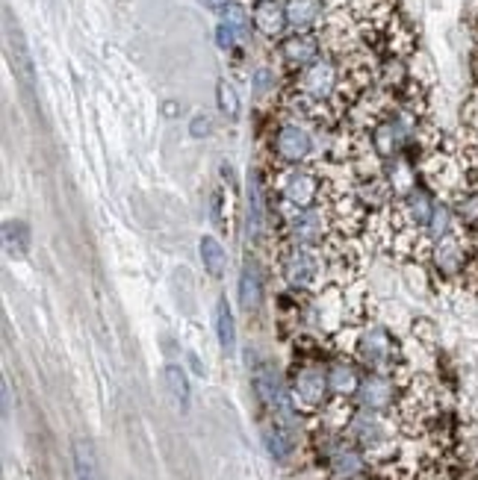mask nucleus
Here are the masks:
<instances>
[{
	"mask_svg": "<svg viewBox=\"0 0 478 480\" xmlns=\"http://www.w3.org/2000/svg\"><path fill=\"white\" fill-rule=\"evenodd\" d=\"M331 195V177L328 165H275L269 174V204H278L284 212L290 209H313L322 207Z\"/></svg>",
	"mask_w": 478,
	"mask_h": 480,
	"instance_id": "f257e3e1",
	"label": "nucleus"
},
{
	"mask_svg": "<svg viewBox=\"0 0 478 480\" xmlns=\"http://www.w3.org/2000/svg\"><path fill=\"white\" fill-rule=\"evenodd\" d=\"M286 383H290V398H293L295 413L307 415V419H316V415L331 404L328 362L322 360V351L319 348L302 351Z\"/></svg>",
	"mask_w": 478,
	"mask_h": 480,
	"instance_id": "f03ea898",
	"label": "nucleus"
},
{
	"mask_svg": "<svg viewBox=\"0 0 478 480\" xmlns=\"http://www.w3.org/2000/svg\"><path fill=\"white\" fill-rule=\"evenodd\" d=\"M278 271H281V280L295 295H313L322 286L331 283L325 253L319 248H307V244H295V242L278 244Z\"/></svg>",
	"mask_w": 478,
	"mask_h": 480,
	"instance_id": "7ed1b4c3",
	"label": "nucleus"
},
{
	"mask_svg": "<svg viewBox=\"0 0 478 480\" xmlns=\"http://www.w3.org/2000/svg\"><path fill=\"white\" fill-rule=\"evenodd\" d=\"M348 354L366 371H378V375H401L405 369V351L399 339L381 324H357Z\"/></svg>",
	"mask_w": 478,
	"mask_h": 480,
	"instance_id": "20e7f679",
	"label": "nucleus"
},
{
	"mask_svg": "<svg viewBox=\"0 0 478 480\" xmlns=\"http://www.w3.org/2000/svg\"><path fill=\"white\" fill-rule=\"evenodd\" d=\"M311 121L295 119V115H284V119L272 127V159L275 165H311L322 163L319 154V138Z\"/></svg>",
	"mask_w": 478,
	"mask_h": 480,
	"instance_id": "39448f33",
	"label": "nucleus"
},
{
	"mask_svg": "<svg viewBox=\"0 0 478 480\" xmlns=\"http://www.w3.org/2000/svg\"><path fill=\"white\" fill-rule=\"evenodd\" d=\"M339 83H343V66H339L337 57H319L316 62H311L307 68H302L299 74L286 77L284 89L299 94L304 101H316V103H334ZM339 112V110H337Z\"/></svg>",
	"mask_w": 478,
	"mask_h": 480,
	"instance_id": "423d86ee",
	"label": "nucleus"
},
{
	"mask_svg": "<svg viewBox=\"0 0 478 480\" xmlns=\"http://www.w3.org/2000/svg\"><path fill=\"white\" fill-rule=\"evenodd\" d=\"M251 387L257 401L263 404V410L269 413V419H281V422H293L295 407L290 398V383H284V378L275 371L272 362H257L251 375Z\"/></svg>",
	"mask_w": 478,
	"mask_h": 480,
	"instance_id": "0eeeda50",
	"label": "nucleus"
},
{
	"mask_svg": "<svg viewBox=\"0 0 478 480\" xmlns=\"http://www.w3.org/2000/svg\"><path fill=\"white\" fill-rule=\"evenodd\" d=\"M401 395H405V383L399 380V375H378V371H366L355 404L364 410L392 415L399 407Z\"/></svg>",
	"mask_w": 478,
	"mask_h": 480,
	"instance_id": "6e6552de",
	"label": "nucleus"
},
{
	"mask_svg": "<svg viewBox=\"0 0 478 480\" xmlns=\"http://www.w3.org/2000/svg\"><path fill=\"white\" fill-rule=\"evenodd\" d=\"M322 41H319V33H286L281 41H275V57H278L284 77H293L302 68H307L311 62H316L322 57Z\"/></svg>",
	"mask_w": 478,
	"mask_h": 480,
	"instance_id": "1a4fd4ad",
	"label": "nucleus"
},
{
	"mask_svg": "<svg viewBox=\"0 0 478 480\" xmlns=\"http://www.w3.org/2000/svg\"><path fill=\"white\" fill-rule=\"evenodd\" d=\"M366 369L352 354H339L328 362V387H331V398L337 401H355L364 383Z\"/></svg>",
	"mask_w": 478,
	"mask_h": 480,
	"instance_id": "9d476101",
	"label": "nucleus"
},
{
	"mask_svg": "<svg viewBox=\"0 0 478 480\" xmlns=\"http://www.w3.org/2000/svg\"><path fill=\"white\" fill-rule=\"evenodd\" d=\"M251 27L254 33L263 36L266 41H281L290 33V21H286L284 0H254L251 4Z\"/></svg>",
	"mask_w": 478,
	"mask_h": 480,
	"instance_id": "9b49d317",
	"label": "nucleus"
},
{
	"mask_svg": "<svg viewBox=\"0 0 478 480\" xmlns=\"http://www.w3.org/2000/svg\"><path fill=\"white\" fill-rule=\"evenodd\" d=\"M284 9L293 33H316L328 15L325 0H284Z\"/></svg>",
	"mask_w": 478,
	"mask_h": 480,
	"instance_id": "f8f14e48",
	"label": "nucleus"
},
{
	"mask_svg": "<svg viewBox=\"0 0 478 480\" xmlns=\"http://www.w3.org/2000/svg\"><path fill=\"white\" fill-rule=\"evenodd\" d=\"M263 442L266 451H269L278 463H286L295 454V436H293V422H281V419H269L263 428Z\"/></svg>",
	"mask_w": 478,
	"mask_h": 480,
	"instance_id": "ddd939ff",
	"label": "nucleus"
},
{
	"mask_svg": "<svg viewBox=\"0 0 478 480\" xmlns=\"http://www.w3.org/2000/svg\"><path fill=\"white\" fill-rule=\"evenodd\" d=\"M458 227L478 242V186H466L449 198Z\"/></svg>",
	"mask_w": 478,
	"mask_h": 480,
	"instance_id": "4468645a",
	"label": "nucleus"
},
{
	"mask_svg": "<svg viewBox=\"0 0 478 480\" xmlns=\"http://www.w3.org/2000/svg\"><path fill=\"white\" fill-rule=\"evenodd\" d=\"M237 295H239V307L246 309V313H257L263 307V298H266V283H263V274L257 269V262H246V269L239 274V286H237Z\"/></svg>",
	"mask_w": 478,
	"mask_h": 480,
	"instance_id": "2eb2a0df",
	"label": "nucleus"
},
{
	"mask_svg": "<svg viewBox=\"0 0 478 480\" xmlns=\"http://www.w3.org/2000/svg\"><path fill=\"white\" fill-rule=\"evenodd\" d=\"M71 460H74V477L77 480H104L98 454L89 440H74L71 445Z\"/></svg>",
	"mask_w": 478,
	"mask_h": 480,
	"instance_id": "dca6fc26",
	"label": "nucleus"
},
{
	"mask_svg": "<svg viewBox=\"0 0 478 480\" xmlns=\"http://www.w3.org/2000/svg\"><path fill=\"white\" fill-rule=\"evenodd\" d=\"M198 253H201V265L212 280H221L228 271V251L216 236H201L198 242Z\"/></svg>",
	"mask_w": 478,
	"mask_h": 480,
	"instance_id": "f3484780",
	"label": "nucleus"
},
{
	"mask_svg": "<svg viewBox=\"0 0 478 480\" xmlns=\"http://www.w3.org/2000/svg\"><path fill=\"white\" fill-rule=\"evenodd\" d=\"M216 336L228 357L237 354V322H233V309L228 304V298H219L216 301Z\"/></svg>",
	"mask_w": 478,
	"mask_h": 480,
	"instance_id": "a211bd4d",
	"label": "nucleus"
},
{
	"mask_svg": "<svg viewBox=\"0 0 478 480\" xmlns=\"http://www.w3.org/2000/svg\"><path fill=\"white\" fill-rule=\"evenodd\" d=\"M163 383L168 395H172V401L177 404L180 410H189V401H193V387H189V378L186 371L175 366V362H168V366L163 369Z\"/></svg>",
	"mask_w": 478,
	"mask_h": 480,
	"instance_id": "6ab92c4d",
	"label": "nucleus"
},
{
	"mask_svg": "<svg viewBox=\"0 0 478 480\" xmlns=\"http://www.w3.org/2000/svg\"><path fill=\"white\" fill-rule=\"evenodd\" d=\"M4 244L13 257H24L30 251V227L24 221H6L4 224Z\"/></svg>",
	"mask_w": 478,
	"mask_h": 480,
	"instance_id": "aec40b11",
	"label": "nucleus"
},
{
	"mask_svg": "<svg viewBox=\"0 0 478 480\" xmlns=\"http://www.w3.org/2000/svg\"><path fill=\"white\" fill-rule=\"evenodd\" d=\"M216 103H219V110L225 119L230 121H237L239 119V112H242V101H239V92L233 83L228 80H219V86H216Z\"/></svg>",
	"mask_w": 478,
	"mask_h": 480,
	"instance_id": "412c9836",
	"label": "nucleus"
},
{
	"mask_svg": "<svg viewBox=\"0 0 478 480\" xmlns=\"http://www.w3.org/2000/svg\"><path fill=\"white\" fill-rule=\"evenodd\" d=\"M461 133L478 136V86L466 92V98L461 103Z\"/></svg>",
	"mask_w": 478,
	"mask_h": 480,
	"instance_id": "4be33fe9",
	"label": "nucleus"
},
{
	"mask_svg": "<svg viewBox=\"0 0 478 480\" xmlns=\"http://www.w3.org/2000/svg\"><path fill=\"white\" fill-rule=\"evenodd\" d=\"M239 41H242L239 30H233L230 24H225V21H219V24H216V45H219L221 50L233 53V50L239 48Z\"/></svg>",
	"mask_w": 478,
	"mask_h": 480,
	"instance_id": "5701e85b",
	"label": "nucleus"
},
{
	"mask_svg": "<svg viewBox=\"0 0 478 480\" xmlns=\"http://www.w3.org/2000/svg\"><path fill=\"white\" fill-rule=\"evenodd\" d=\"M189 133H193L195 138H207L212 133V121L207 119V115H195L193 124H189Z\"/></svg>",
	"mask_w": 478,
	"mask_h": 480,
	"instance_id": "b1692460",
	"label": "nucleus"
},
{
	"mask_svg": "<svg viewBox=\"0 0 478 480\" xmlns=\"http://www.w3.org/2000/svg\"><path fill=\"white\" fill-rule=\"evenodd\" d=\"M198 4L204 6V9H210V13L219 15V13H225V9L233 4V0H198Z\"/></svg>",
	"mask_w": 478,
	"mask_h": 480,
	"instance_id": "393cba45",
	"label": "nucleus"
},
{
	"mask_svg": "<svg viewBox=\"0 0 478 480\" xmlns=\"http://www.w3.org/2000/svg\"><path fill=\"white\" fill-rule=\"evenodd\" d=\"M251 4H254V0H251Z\"/></svg>",
	"mask_w": 478,
	"mask_h": 480,
	"instance_id": "a878e982",
	"label": "nucleus"
}]
</instances>
